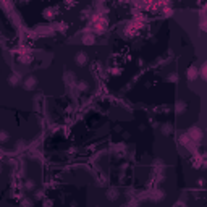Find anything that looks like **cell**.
Masks as SVG:
<instances>
[{"label": "cell", "instance_id": "obj_8", "mask_svg": "<svg viewBox=\"0 0 207 207\" xmlns=\"http://www.w3.org/2000/svg\"><path fill=\"white\" fill-rule=\"evenodd\" d=\"M188 76H189V79H196V76H198V70H196L194 67H191L189 71H188Z\"/></svg>", "mask_w": 207, "mask_h": 207}, {"label": "cell", "instance_id": "obj_12", "mask_svg": "<svg viewBox=\"0 0 207 207\" xmlns=\"http://www.w3.org/2000/svg\"><path fill=\"white\" fill-rule=\"evenodd\" d=\"M168 79H170L172 83H175V81H177V75H175V73H172L170 76H168Z\"/></svg>", "mask_w": 207, "mask_h": 207}, {"label": "cell", "instance_id": "obj_3", "mask_svg": "<svg viewBox=\"0 0 207 207\" xmlns=\"http://www.w3.org/2000/svg\"><path fill=\"white\" fill-rule=\"evenodd\" d=\"M193 130H194V131H189V134H191L193 139H196V141L201 139V138H202V131H199V128H193Z\"/></svg>", "mask_w": 207, "mask_h": 207}, {"label": "cell", "instance_id": "obj_4", "mask_svg": "<svg viewBox=\"0 0 207 207\" xmlns=\"http://www.w3.org/2000/svg\"><path fill=\"white\" fill-rule=\"evenodd\" d=\"M76 88H78V91L84 92V91H88L89 84H88V83H86V81H78V83H76Z\"/></svg>", "mask_w": 207, "mask_h": 207}, {"label": "cell", "instance_id": "obj_1", "mask_svg": "<svg viewBox=\"0 0 207 207\" xmlns=\"http://www.w3.org/2000/svg\"><path fill=\"white\" fill-rule=\"evenodd\" d=\"M34 86H36V78H34V76L26 78V81H25V88H26V89H33Z\"/></svg>", "mask_w": 207, "mask_h": 207}, {"label": "cell", "instance_id": "obj_2", "mask_svg": "<svg viewBox=\"0 0 207 207\" xmlns=\"http://www.w3.org/2000/svg\"><path fill=\"white\" fill-rule=\"evenodd\" d=\"M86 62H88V55H86L84 52H78V55H76V63L83 65V63H86Z\"/></svg>", "mask_w": 207, "mask_h": 207}, {"label": "cell", "instance_id": "obj_10", "mask_svg": "<svg viewBox=\"0 0 207 207\" xmlns=\"http://www.w3.org/2000/svg\"><path fill=\"white\" fill-rule=\"evenodd\" d=\"M21 207H33V201H31L29 198L23 199V201H21Z\"/></svg>", "mask_w": 207, "mask_h": 207}, {"label": "cell", "instance_id": "obj_5", "mask_svg": "<svg viewBox=\"0 0 207 207\" xmlns=\"http://www.w3.org/2000/svg\"><path fill=\"white\" fill-rule=\"evenodd\" d=\"M8 83H10V86H16L20 83V76L18 75H10V78H8Z\"/></svg>", "mask_w": 207, "mask_h": 207}, {"label": "cell", "instance_id": "obj_9", "mask_svg": "<svg viewBox=\"0 0 207 207\" xmlns=\"http://www.w3.org/2000/svg\"><path fill=\"white\" fill-rule=\"evenodd\" d=\"M10 134L7 133V131H0V143H5V141H8Z\"/></svg>", "mask_w": 207, "mask_h": 207}, {"label": "cell", "instance_id": "obj_6", "mask_svg": "<svg viewBox=\"0 0 207 207\" xmlns=\"http://www.w3.org/2000/svg\"><path fill=\"white\" fill-rule=\"evenodd\" d=\"M172 131H173V126H172L170 123H165V125L162 126V133L164 134H172Z\"/></svg>", "mask_w": 207, "mask_h": 207}, {"label": "cell", "instance_id": "obj_11", "mask_svg": "<svg viewBox=\"0 0 207 207\" xmlns=\"http://www.w3.org/2000/svg\"><path fill=\"white\" fill-rule=\"evenodd\" d=\"M185 109H186V105H185V104H181V102L177 105V112H183Z\"/></svg>", "mask_w": 207, "mask_h": 207}, {"label": "cell", "instance_id": "obj_7", "mask_svg": "<svg viewBox=\"0 0 207 207\" xmlns=\"http://www.w3.org/2000/svg\"><path fill=\"white\" fill-rule=\"evenodd\" d=\"M83 42L84 44H92L94 42V34H86V36L83 37Z\"/></svg>", "mask_w": 207, "mask_h": 207}]
</instances>
